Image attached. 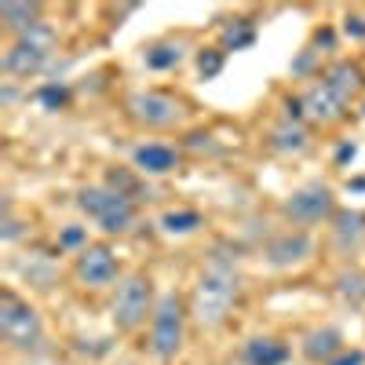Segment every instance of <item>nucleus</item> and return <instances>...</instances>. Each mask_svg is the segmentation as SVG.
Wrapping results in <instances>:
<instances>
[{
    "label": "nucleus",
    "mask_w": 365,
    "mask_h": 365,
    "mask_svg": "<svg viewBox=\"0 0 365 365\" xmlns=\"http://www.w3.org/2000/svg\"><path fill=\"white\" fill-rule=\"evenodd\" d=\"M332 91H336V99L344 106H354L358 96L365 91V66L358 63V58H336V63H329L325 73H318Z\"/></svg>",
    "instance_id": "f8f14e48"
},
{
    "label": "nucleus",
    "mask_w": 365,
    "mask_h": 365,
    "mask_svg": "<svg viewBox=\"0 0 365 365\" xmlns=\"http://www.w3.org/2000/svg\"><path fill=\"white\" fill-rule=\"evenodd\" d=\"M299 106H303V120H311V125H340L347 117V106L336 99V91H332L322 77H314L307 88L299 91Z\"/></svg>",
    "instance_id": "9d476101"
},
{
    "label": "nucleus",
    "mask_w": 365,
    "mask_h": 365,
    "mask_svg": "<svg viewBox=\"0 0 365 365\" xmlns=\"http://www.w3.org/2000/svg\"><path fill=\"white\" fill-rule=\"evenodd\" d=\"M241 361L245 365H285L289 361V344L278 336H249L241 347Z\"/></svg>",
    "instance_id": "dca6fc26"
},
{
    "label": "nucleus",
    "mask_w": 365,
    "mask_h": 365,
    "mask_svg": "<svg viewBox=\"0 0 365 365\" xmlns=\"http://www.w3.org/2000/svg\"><path fill=\"white\" fill-rule=\"evenodd\" d=\"M182 58H187L182 41H154V44L143 48V63H146V70H154V73H168V70L182 66Z\"/></svg>",
    "instance_id": "a211bd4d"
},
{
    "label": "nucleus",
    "mask_w": 365,
    "mask_h": 365,
    "mask_svg": "<svg viewBox=\"0 0 365 365\" xmlns=\"http://www.w3.org/2000/svg\"><path fill=\"white\" fill-rule=\"evenodd\" d=\"M154 282H150L146 270H132L117 282L113 292V307H110V322L117 332H135L146 325V318H154Z\"/></svg>",
    "instance_id": "7ed1b4c3"
},
{
    "label": "nucleus",
    "mask_w": 365,
    "mask_h": 365,
    "mask_svg": "<svg viewBox=\"0 0 365 365\" xmlns=\"http://www.w3.org/2000/svg\"><path fill=\"white\" fill-rule=\"evenodd\" d=\"M354 154H358L354 143H344V146H340V154H336V161H347V158H354Z\"/></svg>",
    "instance_id": "7c9ffc66"
},
{
    "label": "nucleus",
    "mask_w": 365,
    "mask_h": 365,
    "mask_svg": "<svg viewBox=\"0 0 365 365\" xmlns=\"http://www.w3.org/2000/svg\"><path fill=\"white\" fill-rule=\"evenodd\" d=\"M336 292H340V299H347L351 307H361L365 303V270H358V267H344L340 274H336Z\"/></svg>",
    "instance_id": "4be33fe9"
},
{
    "label": "nucleus",
    "mask_w": 365,
    "mask_h": 365,
    "mask_svg": "<svg viewBox=\"0 0 365 365\" xmlns=\"http://www.w3.org/2000/svg\"><path fill=\"white\" fill-rule=\"evenodd\" d=\"M332 249H336V256L351 259L361 245H365V212L358 208H340L336 216H332Z\"/></svg>",
    "instance_id": "ddd939ff"
},
{
    "label": "nucleus",
    "mask_w": 365,
    "mask_h": 365,
    "mask_svg": "<svg viewBox=\"0 0 365 365\" xmlns=\"http://www.w3.org/2000/svg\"><path fill=\"white\" fill-rule=\"evenodd\" d=\"M187 318H190V307L179 292L158 296L154 318H150V351H154V358L172 361L182 351V340H187Z\"/></svg>",
    "instance_id": "39448f33"
},
{
    "label": "nucleus",
    "mask_w": 365,
    "mask_h": 365,
    "mask_svg": "<svg viewBox=\"0 0 365 365\" xmlns=\"http://www.w3.org/2000/svg\"><path fill=\"white\" fill-rule=\"evenodd\" d=\"M241 292V274H237V259L234 256H212L201 274L190 296V318L201 329H220L230 314V307L237 303Z\"/></svg>",
    "instance_id": "f257e3e1"
},
{
    "label": "nucleus",
    "mask_w": 365,
    "mask_h": 365,
    "mask_svg": "<svg viewBox=\"0 0 365 365\" xmlns=\"http://www.w3.org/2000/svg\"><path fill=\"white\" fill-rule=\"evenodd\" d=\"M125 113L135 120L139 128H154V132H165V128H175L187 120V103L172 91H161V88H139L125 99Z\"/></svg>",
    "instance_id": "423d86ee"
},
{
    "label": "nucleus",
    "mask_w": 365,
    "mask_h": 365,
    "mask_svg": "<svg viewBox=\"0 0 365 365\" xmlns=\"http://www.w3.org/2000/svg\"><path fill=\"white\" fill-rule=\"evenodd\" d=\"M336 194H332L329 182H303L296 187L285 201H282V216L296 227V230H307L318 223H332L336 216Z\"/></svg>",
    "instance_id": "0eeeda50"
},
{
    "label": "nucleus",
    "mask_w": 365,
    "mask_h": 365,
    "mask_svg": "<svg viewBox=\"0 0 365 365\" xmlns=\"http://www.w3.org/2000/svg\"><path fill=\"white\" fill-rule=\"evenodd\" d=\"M37 99H41L48 110H58V106L70 99V91H66V84H44V88L37 91Z\"/></svg>",
    "instance_id": "b1692460"
},
{
    "label": "nucleus",
    "mask_w": 365,
    "mask_h": 365,
    "mask_svg": "<svg viewBox=\"0 0 365 365\" xmlns=\"http://www.w3.org/2000/svg\"><path fill=\"white\" fill-rule=\"evenodd\" d=\"M19 234H22V227H19L15 212H11V201H4V223H0V237H4L8 245H11V241H15Z\"/></svg>",
    "instance_id": "393cba45"
},
{
    "label": "nucleus",
    "mask_w": 365,
    "mask_h": 365,
    "mask_svg": "<svg viewBox=\"0 0 365 365\" xmlns=\"http://www.w3.org/2000/svg\"><path fill=\"white\" fill-rule=\"evenodd\" d=\"M58 245H63V249H77V252H81V249L88 245V241H84V230H81L77 223H73V227H66V230H63V237H58Z\"/></svg>",
    "instance_id": "bb28decb"
},
{
    "label": "nucleus",
    "mask_w": 365,
    "mask_h": 365,
    "mask_svg": "<svg viewBox=\"0 0 365 365\" xmlns=\"http://www.w3.org/2000/svg\"><path fill=\"white\" fill-rule=\"evenodd\" d=\"M325 365H365V351L361 347H344L332 361H325Z\"/></svg>",
    "instance_id": "cd10ccee"
},
{
    "label": "nucleus",
    "mask_w": 365,
    "mask_h": 365,
    "mask_svg": "<svg viewBox=\"0 0 365 365\" xmlns=\"http://www.w3.org/2000/svg\"><path fill=\"white\" fill-rule=\"evenodd\" d=\"M77 208L96 223L103 234L117 237V234H128L135 227V201L117 194L106 182H96V187H81L77 190Z\"/></svg>",
    "instance_id": "f03ea898"
},
{
    "label": "nucleus",
    "mask_w": 365,
    "mask_h": 365,
    "mask_svg": "<svg viewBox=\"0 0 365 365\" xmlns=\"http://www.w3.org/2000/svg\"><path fill=\"white\" fill-rule=\"evenodd\" d=\"M344 347H347V344H344V336H340V329H332V325L311 329L307 336H303V344H299L303 358H307L311 365H325V361H332Z\"/></svg>",
    "instance_id": "2eb2a0df"
},
{
    "label": "nucleus",
    "mask_w": 365,
    "mask_h": 365,
    "mask_svg": "<svg viewBox=\"0 0 365 365\" xmlns=\"http://www.w3.org/2000/svg\"><path fill=\"white\" fill-rule=\"evenodd\" d=\"M73 278L84 289H110L113 282H120V263L106 241H88L73 256Z\"/></svg>",
    "instance_id": "1a4fd4ad"
},
{
    "label": "nucleus",
    "mask_w": 365,
    "mask_h": 365,
    "mask_svg": "<svg viewBox=\"0 0 365 365\" xmlns=\"http://www.w3.org/2000/svg\"><path fill=\"white\" fill-rule=\"evenodd\" d=\"M307 143H311L307 128L296 125V120H282V125H274V132H270V150L274 154H303Z\"/></svg>",
    "instance_id": "6ab92c4d"
},
{
    "label": "nucleus",
    "mask_w": 365,
    "mask_h": 365,
    "mask_svg": "<svg viewBox=\"0 0 365 365\" xmlns=\"http://www.w3.org/2000/svg\"><path fill=\"white\" fill-rule=\"evenodd\" d=\"M311 249H314L311 230L289 227V230H282V234H274L267 245H263V259H267V267H274V270H289V267H299L303 259H307Z\"/></svg>",
    "instance_id": "9b49d317"
},
{
    "label": "nucleus",
    "mask_w": 365,
    "mask_h": 365,
    "mask_svg": "<svg viewBox=\"0 0 365 365\" xmlns=\"http://www.w3.org/2000/svg\"><path fill=\"white\" fill-rule=\"evenodd\" d=\"M256 44V26L249 22V19H230V22H223V29H220V48L230 55V51H245V48H252Z\"/></svg>",
    "instance_id": "aec40b11"
},
{
    "label": "nucleus",
    "mask_w": 365,
    "mask_h": 365,
    "mask_svg": "<svg viewBox=\"0 0 365 365\" xmlns=\"http://www.w3.org/2000/svg\"><path fill=\"white\" fill-rule=\"evenodd\" d=\"M314 55H318L314 48H303V55H299L296 63H292V73H296V77H303V73H311V66H314Z\"/></svg>",
    "instance_id": "c85d7f7f"
},
{
    "label": "nucleus",
    "mask_w": 365,
    "mask_h": 365,
    "mask_svg": "<svg viewBox=\"0 0 365 365\" xmlns=\"http://www.w3.org/2000/svg\"><path fill=\"white\" fill-rule=\"evenodd\" d=\"M51 44H55V29L48 22H41L37 29H29L26 37L11 41V48L4 51V63L0 66H4L8 77H37L48 66Z\"/></svg>",
    "instance_id": "6e6552de"
},
{
    "label": "nucleus",
    "mask_w": 365,
    "mask_h": 365,
    "mask_svg": "<svg viewBox=\"0 0 365 365\" xmlns=\"http://www.w3.org/2000/svg\"><path fill=\"white\" fill-rule=\"evenodd\" d=\"M0 336L11 351H37L44 344L41 311L15 289H0Z\"/></svg>",
    "instance_id": "20e7f679"
},
{
    "label": "nucleus",
    "mask_w": 365,
    "mask_h": 365,
    "mask_svg": "<svg viewBox=\"0 0 365 365\" xmlns=\"http://www.w3.org/2000/svg\"><path fill=\"white\" fill-rule=\"evenodd\" d=\"M344 34H347L351 41H365V19H361L358 11H347V19H344Z\"/></svg>",
    "instance_id": "a878e982"
},
{
    "label": "nucleus",
    "mask_w": 365,
    "mask_h": 365,
    "mask_svg": "<svg viewBox=\"0 0 365 365\" xmlns=\"http://www.w3.org/2000/svg\"><path fill=\"white\" fill-rule=\"evenodd\" d=\"M194 63H197V73H201L205 81H212V77H220V73H223V66H227V51H223V48H201Z\"/></svg>",
    "instance_id": "5701e85b"
},
{
    "label": "nucleus",
    "mask_w": 365,
    "mask_h": 365,
    "mask_svg": "<svg viewBox=\"0 0 365 365\" xmlns=\"http://www.w3.org/2000/svg\"><path fill=\"white\" fill-rule=\"evenodd\" d=\"M0 22H4V29L19 41L26 37L29 29H37L44 19H41V4H19V0H4L0 4Z\"/></svg>",
    "instance_id": "f3484780"
},
{
    "label": "nucleus",
    "mask_w": 365,
    "mask_h": 365,
    "mask_svg": "<svg viewBox=\"0 0 365 365\" xmlns=\"http://www.w3.org/2000/svg\"><path fill=\"white\" fill-rule=\"evenodd\" d=\"M205 227V216L197 208H168L165 216H161V230L165 234H175V237H182V234H194V230H201Z\"/></svg>",
    "instance_id": "412c9836"
},
{
    "label": "nucleus",
    "mask_w": 365,
    "mask_h": 365,
    "mask_svg": "<svg viewBox=\"0 0 365 365\" xmlns=\"http://www.w3.org/2000/svg\"><path fill=\"white\" fill-rule=\"evenodd\" d=\"M132 168L139 175H168L179 168V150L168 143H139L132 150Z\"/></svg>",
    "instance_id": "4468645a"
},
{
    "label": "nucleus",
    "mask_w": 365,
    "mask_h": 365,
    "mask_svg": "<svg viewBox=\"0 0 365 365\" xmlns=\"http://www.w3.org/2000/svg\"><path fill=\"white\" fill-rule=\"evenodd\" d=\"M314 44H318V48L325 44V48L332 51V48H336V34H332V29L325 26V29H318V34H314Z\"/></svg>",
    "instance_id": "c756f323"
}]
</instances>
